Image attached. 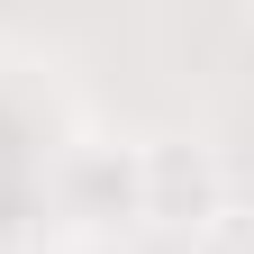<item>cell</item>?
Instances as JSON below:
<instances>
[{
  "label": "cell",
  "mask_w": 254,
  "mask_h": 254,
  "mask_svg": "<svg viewBox=\"0 0 254 254\" xmlns=\"http://www.w3.org/2000/svg\"><path fill=\"white\" fill-rule=\"evenodd\" d=\"M136 190H145V218H173V227H200L209 209H227L218 154L209 145H182V136L136 145Z\"/></svg>",
  "instance_id": "1"
},
{
  "label": "cell",
  "mask_w": 254,
  "mask_h": 254,
  "mask_svg": "<svg viewBox=\"0 0 254 254\" xmlns=\"http://www.w3.org/2000/svg\"><path fill=\"white\" fill-rule=\"evenodd\" d=\"M190 254H254V209H209L200 227H190Z\"/></svg>",
  "instance_id": "2"
}]
</instances>
